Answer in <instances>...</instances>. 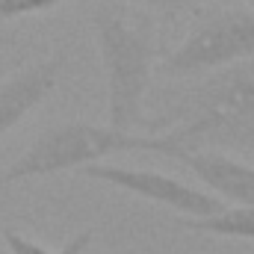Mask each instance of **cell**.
<instances>
[{
  "instance_id": "9c48e42d",
  "label": "cell",
  "mask_w": 254,
  "mask_h": 254,
  "mask_svg": "<svg viewBox=\"0 0 254 254\" xmlns=\"http://www.w3.org/2000/svg\"><path fill=\"white\" fill-rule=\"evenodd\" d=\"M92 240V234L86 231V234H80L74 243H71V249H65V254H80L83 252V246ZM3 243H6V249L9 254H54L51 249H45L42 243H36V240H30V237H24L21 231H12V228H6L3 231Z\"/></svg>"
},
{
  "instance_id": "ba28073f",
  "label": "cell",
  "mask_w": 254,
  "mask_h": 254,
  "mask_svg": "<svg viewBox=\"0 0 254 254\" xmlns=\"http://www.w3.org/2000/svg\"><path fill=\"white\" fill-rule=\"evenodd\" d=\"M181 225L192 234L254 243V207L234 204V207H222L219 213H210V216H201V219H184Z\"/></svg>"
},
{
  "instance_id": "8992f818",
  "label": "cell",
  "mask_w": 254,
  "mask_h": 254,
  "mask_svg": "<svg viewBox=\"0 0 254 254\" xmlns=\"http://www.w3.org/2000/svg\"><path fill=\"white\" fill-rule=\"evenodd\" d=\"M160 157H169L190 169L192 175L222 201L254 207V166L222 151H181V148H166Z\"/></svg>"
},
{
  "instance_id": "3957f363",
  "label": "cell",
  "mask_w": 254,
  "mask_h": 254,
  "mask_svg": "<svg viewBox=\"0 0 254 254\" xmlns=\"http://www.w3.org/2000/svg\"><path fill=\"white\" fill-rule=\"evenodd\" d=\"M122 151H154V136L125 133L116 127H101L89 122H63L48 127L30 148L0 172V187L39 181L63 172H80L92 163H104L110 154Z\"/></svg>"
},
{
  "instance_id": "30bf717a",
  "label": "cell",
  "mask_w": 254,
  "mask_h": 254,
  "mask_svg": "<svg viewBox=\"0 0 254 254\" xmlns=\"http://www.w3.org/2000/svg\"><path fill=\"white\" fill-rule=\"evenodd\" d=\"M65 0H0V21H18V18H30V15H42L51 12L57 6H63Z\"/></svg>"
},
{
  "instance_id": "5b68a950",
  "label": "cell",
  "mask_w": 254,
  "mask_h": 254,
  "mask_svg": "<svg viewBox=\"0 0 254 254\" xmlns=\"http://www.w3.org/2000/svg\"><path fill=\"white\" fill-rule=\"evenodd\" d=\"M83 178L89 181H101L107 187L136 195L139 201L166 207L184 219H201L210 213H219L225 207L222 198H216L213 192L198 190L181 178H172L166 172H151V169H133V166H116V163H92L86 169H80Z\"/></svg>"
},
{
  "instance_id": "52a82bcc",
  "label": "cell",
  "mask_w": 254,
  "mask_h": 254,
  "mask_svg": "<svg viewBox=\"0 0 254 254\" xmlns=\"http://www.w3.org/2000/svg\"><path fill=\"white\" fill-rule=\"evenodd\" d=\"M63 68V57H48L9 74L0 83V139L12 133L30 113H36L54 95V89L60 86Z\"/></svg>"
},
{
  "instance_id": "7a4b0ae2",
  "label": "cell",
  "mask_w": 254,
  "mask_h": 254,
  "mask_svg": "<svg viewBox=\"0 0 254 254\" xmlns=\"http://www.w3.org/2000/svg\"><path fill=\"white\" fill-rule=\"evenodd\" d=\"M89 21L107 83V125L125 133H148L145 98L160 54L151 12L104 0L92 9Z\"/></svg>"
},
{
  "instance_id": "7c38bea8",
  "label": "cell",
  "mask_w": 254,
  "mask_h": 254,
  "mask_svg": "<svg viewBox=\"0 0 254 254\" xmlns=\"http://www.w3.org/2000/svg\"><path fill=\"white\" fill-rule=\"evenodd\" d=\"M9 45H15V33L9 30L6 21H0V48H9Z\"/></svg>"
},
{
  "instance_id": "277c9868",
  "label": "cell",
  "mask_w": 254,
  "mask_h": 254,
  "mask_svg": "<svg viewBox=\"0 0 254 254\" xmlns=\"http://www.w3.org/2000/svg\"><path fill=\"white\" fill-rule=\"evenodd\" d=\"M254 57V9L228 6L198 21L190 36L163 60V71L175 77L213 74Z\"/></svg>"
},
{
  "instance_id": "4fadbf2b",
  "label": "cell",
  "mask_w": 254,
  "mask_h": 254,
  "mask_svg": "<svg viewBox=\"0 0 254 254\" xmlns=\"http://www.w3.org/2000/svg\"><path fill=\"white\" fill-rule=\"evenodd\" d=\"M240 3H246V6H252L254 9V0H240Z\"/></svg>"
},
{
  "instance_id": "6da1fadb",
  "label": "cell",
  "mask_w": 254,
  "mask_h": 254,
  "mask_svg": "<svg viewBox=\"0 0 254 254\" xmlns=\"http://www.w3.org/2000/svg\"><path fill=\"white\" fill-rule=\"evenodd\" d=\"M154 151H222L254 157V57L207 74L166 113L151 116Z\"/></svg>"
},
{
  "instance_id": "8fae6325",
  "label": "cell",
  "mask_w": 254,
  "mask_h": 254,
  "mask_svg": "<svg viewBox=\"0 0 254 254\" xmlns=\"http://www.w3.org/2000/svg\"><path fill=\"white\" fill-rule=\"evenodd\" d=\"M119 3L139 6V9H145V12H154V9H181L187 0H119Z\"/></svg>"
}]
</instances>
